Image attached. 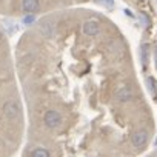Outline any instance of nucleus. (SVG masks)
I'll list each match as a JSON object with an SVG mask.
<instances>
[{
  "instance_id": "12",
  "label": "nucleus",
  "mask_w": 157,
  "mask_h": 157,
  "mask_svg": "<svg viewBox=\"0 0 157 157\" xmlns=\"http://www.w3.org/2000/svg\"><path fill=\"white\" fill-rule=\"evenodd\" d=\"M96 3H100V5H105V6H114V0H96Z\"/></svg>"
},
{
  "instance_id": "10",
  "label": "nucleus",
  "mask_w": 157,
  "mask_h": 157,
  "mask_svg": "<svg viewBox=\"0 0 157 157\" xmlns=\"http://www.w3.org/2000/svg\"><path fill=\"white\" fill-rule=\"evenodd\" d=\"M140 54H142V62L145 63L146 59H148V45H142V48H140Z\"/></svg>"
},
{
  "instance_id": "5",
  "label": "nucleus",
  "mask_w": 157,
  "mask_h": 157,
  "mask_svg": "<svg viewBox=\"0 0 157 157\" xmlns=\"http://www.w3.org/2000/svg\"><path fill=\"white\" fill-rule=\"evenodd\" d=\"M100 33V25L96 22H86L83 25V34L86 36H97Z\"/></svg>"
},
{
  "instance_id": "8",
  "label": "nucleus",
  "mask_w": 157,
  "mask_h": 157,
  "mask_svg": "<svg viewBox=\"0 0 157 157\" xmlns=\"http://www.w3.org/2000/svg\"><path fill=\"white\" fill-rule=\"evenodd\" d=\"M49 155H51L49 151L45 149V148H36L31 152V157H49Z\"/></svg>"
},
{
  "instance_id": "11",
  "label": "nucleus",
  "mask_w": 157,
  "mask_h": 157,
  "mask_svg": "<svg viewBox=\"0 0 157 157\" xmlns=\"http://www.w3.org/2000/svg\"><path fill=\"white\" fill-rule=\"evenodd\" d=\"M34 20H36V17H34L33 14H29V16H25L22 22H23V25H33Z\"/></svg>"
},
{
  "instance_id": "7",
  "label": "nucleus",
  "mask_w": 157,
  "mask_h": 157,
  "mask_svg": "<svg viewBox=\"0 0 157 157\" xmlns=\"http://www.w3.org/2000/svg\"><path fill=\"white\" fill-rule=\"evenodd\" d=\"M146 86H148V90H149V93H151L152 96L157 94V82H155V78H154V77H148Z\"/></svg>"
},
{
  "instance_id": "6",
  "label": "nucleus",
  "mask_w": 157,
  "mask_h": 157,
  "mask_svg": "<svg viewBox=\"0 0 157 157\" xmlns=\"http://www.w3.org/2000/svg\"><path fill=\"white\" fill-rule=\"evenodd\" d=\"M22 6H23V11H26V13H34V11L39 10V0H23Z\"/></svg>"
},
{
  "instance_id": "4",
  "label": "nucleus",
  "mask_w": 157,
  "mask_h": 157,
  "mask_svg": "<svg viewBox=\"0 0 157 157\" xmlns=\"http://www.w3.org/2000/svg\"><path fill=\"white\" fill-rule=\"evenodd\" d=\"M116 97H117L119 102H128V100H131L134 97V93H132V90L129 86H123V88H120L117 91Z\"/></svg>"
},
{
  "instance_id": "3",
  "label": "nucleus",
  "mask_w": 157,
  "mask_h": 157,
  "mask_svg": "<svg viewBox=\"0 0 157 157\" xmlns=\"http://www.w3.org/2000/svg\"><path fill=\"white\" fill-rule=\"evenodd\" d=\"M3 113H5V116H6L8 119H16V117H19V114H20V106H19V103H17L16 100H10V102L5 103Z\"/></svg>"
},
{
  "instance_id": "2",
  "label": "nucleus",
  "mask_w": 157,
  "mask_h": 157,
  "mask_svg": "<svg viewBox=\"0 0 157 157\" xmlns=\"http://www.w3.org/2000/svg\"><path fill=\"white\" fill-rule=\"evenodd\" d=\"M146 142H148V132H146L145 129H139V131H136V132L131 136V143H132V146H134L136 149L143 148V146L146 145Z\"/></svg>"
},
{
  "instance_id": "1",
  "label": "nucleus",
  "mask_w": 157,
  "mask_h": 157,
  "mask_svg": "<svg viewBox=\"0 0 157 157\" xmlns=\"http://www.w3.org/2000/svg\"><path fill=\"white\" fill-rule=\"evenodd\" d=\"M45 125L49 128V129H56V128H59L60 126V123H62V116L57 113V111H48L46 114H45Z\"/></svg>"
},
{
  "instance_id": "13",
  "label": "nucleus",
  "mask_w": 157,
  "mask_h": 157,
  "mask_svg": "<svg viewBox=\"0 0 157 157\" xmlns=\"http://www.w3.org/2000/svg\"><path fill=\"white\" fill-rule=\"evenodd\" d=\"M154 145H155V146H157V139H155V143H154Z\"/></svg>"
},
{
  "instance_id": "9",
  "label": "nucleus",
  "mask_w": 157,
  "mask_h": 157,
  "mask_svg": "<svg viewBox=\"0 0 157 157\" xmlns=\"http://www.w3.org/2000/svg\"><path fill=\"white\" fill-rule=\"evenodd\" d=\"M40 29H42V33L45 34V36H52V26L49 25V23H43L42 26H40Z\"/></svg>"
}]
</instances>
